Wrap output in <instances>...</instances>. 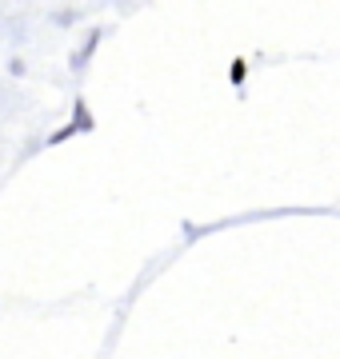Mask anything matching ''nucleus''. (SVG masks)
<instances>
[{
  "instance_id": "1",
  "label": "nucleus",
  "mask_w": 340,
  "mask_h": 359,
  "mask_svg": "<svg viewBox=\"0 0 340 359\" xmlns=\"http://www.w3.org/2000/svg\"><path fill=\"white\" fill-rule=\"evenodd\" d=\"M244 72H249V68H244V60H236V65H233V80H236V84L244 80Z\"/></svg>"
}]
</instances>
